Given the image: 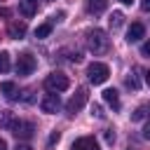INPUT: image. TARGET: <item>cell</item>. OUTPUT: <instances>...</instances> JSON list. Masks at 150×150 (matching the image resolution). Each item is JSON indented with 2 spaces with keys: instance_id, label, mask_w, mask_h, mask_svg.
<instances>
[{
  "instance_id": "cell-24",
  "label": "cell",
  "mask_w": 150,
  "mask_h": 150,
  "mask_svg": "<svg viewBox=\"0 0 150 150\" xmlns=\"http://www.w3.org/2000/svg\"><path fill=\"white\" fill-rule=\"evenodd\" d=\"M141 52H143L145 56H150V40H148V42H143V47H141Z\"/></svg>"
},
{
  "instance_id": "cell-3",
  "label": "cell",
  "mask_w": 150,
  "mask_h": 150,
  "mask_svg": "<svg viewBox=\"0 0 150 150\" xmlns=\"http://www.w3.org/2000/svg\"><path fill=\"white\" fill-rule=\"evenodd\" d=\"M87 75H89V80H91L94 84H103V82L108 80L110 70H108V66H105V63H101V61H94V63L87 68Z\"/></svg>"
},
{
  "instance_id": "cell-28",
  "label": "cell",
  "mask_w": 150,
  "mask_h": 150,
  "mask_svg": "<svg viewBox=\"0 0 150 150\" xmlns=\"http://www.w3.org/2000/svg\"><path fill=\"white\" fill-rule=\"evenodd\" d=\"M0 150H7V143H5L2 138H0Z\"/></svg>"
},
{
  "instance_id": "cell-22",
  "label": "cell",
  "mask_w": 150,
  "mask_h": 150,
  "mask_svg": "<svg viewBox=\"0 0 150 150\" xmlns=\"http://www.w3.org/2000/svg\"><path fill=\"white\" fill-rule=\"evenodd\" d=\"M59 138H61V134H59V131H52V136H49V141H47V145L52 148V145H54V143H56Z\"/></svg>"
},
{
  "instance_id": "cell-10",
  "label": "cell",
  "mask_w": 150,
  "mask_h": 150,
  "mask_svg": "<svg viewBox=\"0 0 150 150\" xmlns=\"http://www.w3.org/2000/svg\"><path fill=\"white\" fill-rule=\"evenodd\" d=\"M103 101H105L112 110H120V94H117V89H105V91H103Z\"/></svg>"
},
{
  "instance_id": "cell-7",
  "label": "cell",
  "mask_w": 150,
  "mask_h": 150,
  "mask_svg": "<svg viewBox=\"0 0 150 150\" xmlns=\"http://www.w3.org/2000/svg\"><path fill=\"white\" fill-rule=\"evenodd\" d=\"M59 105H61V101H59V94H54V91H49V94L40 101L42 112H56V110H59Z\"/></svg>"
},
{
  "instance_id": "cell-5",
  "label": "cell",
  "mask_w": 150,
  "mask_h": 150,
  "mask_svg": "<svg viewBox=\"0 0 150 150\" xmlns=\"http://www.w3.org/2000/svg\"><path fill=\"white\" fill-rule=\"evenodd\" d=\"M9 131H12L14 136H19V138H30V136H33V131H35V127H33L30 122L14 120V122H12V127H9Z\"/></svg>"
},
{
  "instance_id": "cell-29",
  "label": "cell",
  "mask_w": 150,
  "mask_h": 150,
  "mask_svg": "<svg viewBox=\"0 0 150 150\" xmlns=\"http://www.w3.org/2000/svg\"><path fill=\"white\" fill-rule=\"evenodd\" d=\"M120 2H124V5H131V2H134V0H120Z\"/></svg>"
},
{
  "instance_id": "cell-16",
  "label": "cell",
  "mask_w": 150,
  "mask_h": 150,
  "mask_svg": "<svg viewBox=\"0 0 150 150\" xmlns=\"http://www.w3.org/2000/svg\"><path fill=\"white\" fill-rule=\"evenodd\" d=\"M122 23H124V14H122V12H112V14H110V28L117 30Z\"/></svg>"
},
{
  "instance_id": "cell-27",
  "label": "cell",
  "mask_w": 150,
  "mask_h": 150,
  "mask_svg": "<svg viewBox=\"0 0 150 150\" xmlns=\"http://www.w3.org/2000/svg\"><path fill=\"white\" fill-rule=\"evenodd\" d=\"M16 150H33V148H28V145H16Z\"/></svg>"
},
{
  "instance_id": "cell-23",
  "label": "cell",
  "mask_w": 150,
  "mask_h": 150,
  "mask_svg": "<svg viewBox=\"0 0 150 150\" xmlns=\"http://www.w3.org/2000/svg\"><path fill=\"white\" fill-rule=\"evenodd\" d=\"M105 141H108V143H112V141H115V134H112V129H105Z\"/></svg>"
},
{
  "instance_id": "cell-9",
  "label": "cell",
  "mask_w": 150,
  "mask_h": 150,
  "mask_svg": "<svg viewBox=\"0 0 150 150\" xmlns=\"http://www.w3.org/2000/svg\"><path fill=\"white\" fill-rule=\"evenodd\" d=\"M143 35H145V26H143V23H138V21H136V23H131V26H129V30H127V40H129V42H138Z\"/></svg>"
},
{
  "instance_id": "cell-8",
  "label": "cell",
  "mask_w": 150,
  "mask_h": 150,
  "mask_svg": "<svg viewBox=\"0 0 150 150\" xmlns=\"http://www.w3.org/2000/svg\"><path fill=\"white\" fill-rule=\"evenodd\" d=\"M70 150H98V141L94 136H82V138H77L73 143Z\"/></svg>"
},
{
  "instance_id": "cell-25",
  "label": "cell",
  "mask_w": 150,
  "mask_h": 150,
  "mask_svg": "<svg viewBox=\"0 0 150 150\" xmlns=\"http://www.w3.org/2000/svg\"><path fill=\"white\" fill-rule=\"evenodd\" d=\"M141 9L143 12H150V0H141Z\"/></svg>"
},
{
  "instance_id": "cell-6",
  "label": "cell",
  "mask_w": 150,
  "mask_h": 150,
  "mask_svg": "<svg viewBox=\"0 0 150 150\" xmlns=\"http://www.w3.org/2000/svg\"><path fill=\"white\" fill-rule=\"evenodd\" d=\"M84 103H87V89H82V87H80V89L75 91V96L68 101V105H66L68 115H75V112H77V110H80Z\"/></svg>"
},
{
  "instance_id": "cell-17",
  "label": "cell",
  "mask_w": 150,
  "mask_h": 150,
  "mask_svg": "<svg viewBox=\"0 0 150 150\" xmlns=\"http://www.w3.org/2000/svg\"><path fill=\"white\" fill-rule=\"evenodd\" d=\"M87 9H89V12H94V14H101V12L105 9V0H91Z\"/></svg>"
},
{
  "instance_id": "cell-12",
  "label": "cell",
  "mask_w": 150,
  "mask_h": 150,
  "mask_svg": "<svg viewBox=\"0 0 150 150\" xmlns=\"http://www.w3.org/2000/svg\"><path fill=\"white\" fill-rule=\"evenodd\" d=\"M26 35V23H9V38H14V40H21Z\"/></svg>"
},
{
  "instance_id": "cell-26",
  "label": "cell",
  "mask_w": 150,
  "mask_h": 150,
  "mask_svg": "<svg viewBox=\"0 0 150 150\" xmlns=\"http://www.w3.org/2000/svg\"><path fill=\"white\" fill-rule=\"evenodd\" d=\"M143 138H148V141H150V122L143 127Z\"/></svg>"
},
{
  "instance_id": "cell-19",
  "label": "cell",
  "mask_w": 150,
  "mask_h": 150,
  "mask_svg": "<svg viewBox=\"0 0 150 150\" xmlns=\"http://www.w3.org/2000/svg\"><path fill=\"white\" fill-rule=\"evenodd\" d=\"M12 122H14V117H12V112H9V110H5V115L0 117V127H5V129H9V127H12Z\"/></svg>"
},
{
  "instance_id": "cell-4",
  "label": "cell",
  "mask_w": 150,
  "mask_h": 150,
  "mask_svg": "<svg viewBox=\"0 0 150 150\" xmlns=\"http://www.w3.org/2000/svg\"><path fill=\"white\" fill-rule=\"evenodd\" d=\"M35 68H38V61H35L33 54H28V52L19 54V59H16V75H30Z\"/></svg>"
},
{
  "instance_id": "cell-11",
  "label": "cell",
  "mask_w": 150,
  "mask_h": 150,
  "mask_svg": "<svg viewBox=\"0 0 150 150\" xmlns=\"http://www.w3.org/2000/svg\"><path fill=\"white\" fill-rule=\"evenodd\" d=\"M19 9L23 16H33L38 12V0H19Z\"/></svg>"
},
{
  "instance_id": "cell-15",
  "label": "cell",
  "mask_w": 150,
  "mask_h": 150,
  "mask_svg": "<svg viewBox=\"0 0 150 150\" xmlns=\"http://www.w3.org/2000/svg\"><path fill=\"white\" fill-rule=\"evenodd\" d=\"M148 110H150V105H148V103H145V105H138V108L131 112V122H141V120L148 115Z\"/></svg>"
},
{
  "instance_id": "cell-2",
  "label": "cell",
  "mask_w": 150,
  "mask_h": 150,
  "mask_svg": "<svg viewBox=\"0 0 150 150\" xmlns=\"http://www.w3.org/2000/svg\"><path fill=\"white\" fill-rule=\"evenodd\" d=\"M68 84H70V82H68V77H66L63 73H49L47 80H45V89H47V91H54V94L66 91Z\"/></svg>"
},
{
  "instance_id": "cell-21",
  "label": "cell",
  "mask_w": 150,
  "mask_h": 150,
  "mask_svg": "<svg viewBox=\"0 0 150 150\" xmlns=\"http://www.w3.org/2000/svg\"><path fill=\"white\" fill-rule=\"evenodd\" d=\"M127 87H129V89H138V80H136V75H129V77H127Z\"/></svg>"
},
{
  "instance_id": "cell-18",
  "label": "cell",
  "mask_w": 150,
  "mask_h": 150,
  "mask_svg": "<svg viewBox=\"0 0 150 150\" xmlns=\"http://www.w3.org/2000/svg\"><path fill=\"white\" fill-rule=\"evenodd\" d=\"M7 70H9V54L0 52V73H7Z\"/></svg>"
},
{
  "instance_id": "cell-1",
  "label": "cell",
  "mask_w": 150,
  "mask_h": 150,
  "mask_svg": "<svg viewBox=\"0 0 150 150\" xmlns=\"http://www.w3.org/2000/svg\"><path fill=\"white\" fill-rule=\"evenodd\" d=\"M87 47H89L94 54H103V52L108 49V38L103 35V30H98V28L89 30V33H87Z\"/></svg>"
},
{
  "instance_id": "cell-13",
  "label": "cell",
  "mask_w": 150,
  "mask_h": 150,
  "mask_svg": "<svg viewBox=\"0 0 150 150\" xmlns=\"http://www.w3.org/2000/svg\"><path fill=\"white\" fill-rule=\"evenodd\" d=\"M49 33H52V21H47V23H40V26L35 28V38H38V40L47 38Z\"/></svg>"
},
{
  "instance_id": "cell-14",
  "label": "cell",
  "mask_w": 150,
  "mask_h": 150,
  "mask_svg": "<svg viewBox=\"0 0 150 150\" xmlns=\"http://www.w3.org/2000/svg\"><path fill=\"white\" fill-rule=\"evenodd\" d=\"M0 89H2V94H5L7 98H16V84H14V82H2Z\"/></svg>"
},
{
  "instance_id": "cell-20",
  "label": "cell",
  "mask_w": 150,
  "mask_h": 150,
  "mask_svg": "<svg viewBox=\"0 0 150 150\" xmlns=\"http://www.w3.org/2000/svg\"><path fill=\"white\" fill-rule=\"evenodd\" d=\"M91 115H94V117H98V120H103V117H105V112H103V108H101L98 103H94V105H91Z\"/></svg>"
},
{
  "instance_id": "cell-30",
  "label": "cell",
  "mask_w": 150,
  "mask_h": 150,
  "mask_svg": "<svg viewBox=\"0 0 150 150\" xmlns=\"http://www.w3.org/2000/svg\"><path fill=\"white\" fill-rule=\"evenodd\" d=\"M145 80H148V84H150V73H145Z\"/></svg>"
}]
</instances>
